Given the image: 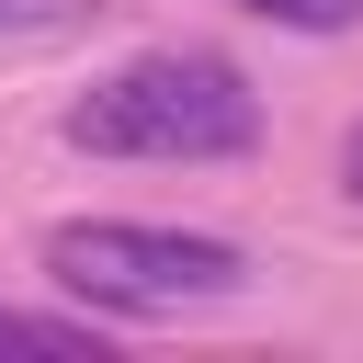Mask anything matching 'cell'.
I'll return each instance as SVG.
<instances>
[{
  "label": "cell",
  "mask_w": 363,
  "mask_h": 363,
  "mask_svg": "<svg viewBox=\"0 0 363 363\" xmlns=\"http://www.w3.org/2000/svg\"><path fill=\"white\" fill-rule=\"evenodd\" d=\"M250 136H261V102L204 45H147L68 102V147L91 159H238Z\"/></svg>",
  "instance_id": "obj_1"
},
{
  "label": "cell",
  "mask_w": 363,
  "mask_h": 363,
  "mask_svg": "<svg viewBox=\"0 0 363 363\" xmlns=\"http://www.w3.org/2000/svg\"><path fill=\"white\" fill-rule=\"evenodd\" d=\"M45 272L102 318H182V306H216V295L250 284L238 238L147 227V216H57L45 227Z\"/></svg>",
  "instance_id": "obj_2"
},
{
  "label": "cell",
  "mask_w": 363,
  "mask_h": 363,
  "mask_svg": "<svg viewBox=\"0 0 363 363\" xmlns=\"http://www.w3.org/2000/svg\"><path fill=\"white\" fill-rule=\"evenodd\" d=\"M0 352H57V363H79V352H102V329H91V318H34V306H0Z\"/></svg>",
  "instance_id": "obj_3"
},
{
  "label": "cell",
  "mask_w": 363,
  "mask_h": 363,
  "mask_svg": "<svg viewBox=\"0 0 363 363\" xmlns=\"http://www.w3.org/2000/svg\"><path fill=\"white\" fill-rule=\"evenodd\" d=\"M250 23H284V34H340V23H363V0H238Z\"/></svg>",
  "instance_id": "obj_4"
},
{
  "label": "cell",
  "mask_w": 363,
  "mask_h": 363,
  "mask_svg": "<svg viewBox=\"0 0 363 363\" xmlns=\"http://www.w3.org/2000/svg\"><path fill=\"white\" fill-rule=\"evenodd\" d=\"M68 0H0V34H23V23H57Z\"/></svg>",
  "instance_id": "obj_5"
},
{
  "label": "cell",
  "mask_w": 363,
  "mask_h": 363,
  "mask_svg": "<svg viewBox=\"0 0 363 363\" xmlns=\"http://www.w3.org/2000/svg\"><path fill=\"white\" fill-rule=\"evenodd\" d=\"M340 193L363 204V125H352V147H340Z\"/></svg>",
  "instance_id": "obj_6"
}]
</instances>
